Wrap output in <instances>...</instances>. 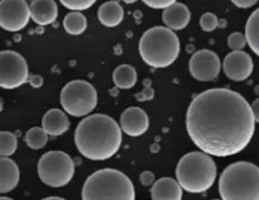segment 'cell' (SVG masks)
Wrapping results in <instances>:
<instances>
[{"instance_id":"cell-1","label":"cell","mask_w":259,"mask_h":200,"mask_svg":"<svg viewBox=\"0 0 259 200\" xmlns=\"http://www.w3.org/2000/svg\"><path fill=\"white\" fill-rule=\"evenodd\" d=\"M191 141L202 152L228 157L242 152L253 138L252 105L229 89H209L195 96L186 114Z\"/></svg>"},{"instance_id":"cell-2","label":"cell","mask_w":259,"mask_h":200,"mask_svg":"<svg viewBox=\"0 0 259 200\" xmlns=\"http://www.w3.org/2000/svg\"><path fill=\"white\" fill-rule=\"evenodd\" d=\"M78 152L93 161L113 157L121 146V127L106 114H93L80 122L75 131Z\"/></svg>"},{"instance_id":"cell-3","label":"cell","mask_w":259,"mask_h":200,"mask_svg":"<svg viewBox=\"0 0 259 200\" xmlns=\"http://www.w3.org/2000/svg\"><path fill=\"white\" fill-rule=\"evenodd\" d=\"M181 52L176 33L168 27H153L146 30L139 41V53L144 62L154 68L172 65Z\"/></svg>"},{"instance_id":"cell-4","label":"cell","mask_w":259,"mask_h":200,"mask_svg":"<svg viewBox=\"0 0 259 200\" xmlns=\"http://www.w3.org/2000/svg\"><path fill=\"white\" fill-rule=\"evenodd\" d=\"M219 194L223 200H259V167L245 161L228 166L219 179Z\"/></svg>"},{"instance_id":"cell-5","label":"cell","mask_w":259,"mask_h":200,"mask_svg":"<svg viewBox=\"0 0 259 200\" xmlns=\"http://www.w3.org/2000/svg\"><path fill=\"white\" fill-rule=\"evenodd\" d=\"M81 195L83 200H134L136 189L125 174L103 169L86 179Z\"/></svg>"},{"instance_id":"cell-6","label":"cell","mask_w":259,"mask_h":200,"mask_svg":"<svg viewBox=\"0 0 259 200\" xmlns=\"http://www.w3.org/2000/svg\"><path fill=\"white\" fill-rule=\"evenodd\" d=\"M176 177L186 191L194 194L205 192L217 180V165L211 156L205 152H189L179 161Z\"/></svg>"},{"instance_id":"cell-7","label":"cell","mask_w":259,"mask_h":200,"mask_svg":"<svg viewBox=\"0 0 259 200\" xmlns=\"http://www.w3.org/2000/svg\"><path fill=\"white\" fill-rule=\"evenodd\" d=\"M37 170L43 184L51 187H62L72 180L75 165L66 152L50 151L40 157Z\"/></svg>"},{"instance_id":"cell-8","label":"cell","mask_w":259,"mask_h":200,"mask_svg":"<svg viewBox=\"0 0 259 200\" xmlns=\"http://www.w3.org/2000/svg\"><path fill=\"white\" fill-rule=\"evenodd\" d=\"M98 93L90 83L83 80L70 81L61 91V105L72 116H85L95 109Z\"/></svg>"},{"instance_id":"cell-9","label":"cell","mask_w":259,"mask_h":200,"mask_svg":"<svg viewBox=\"0 0 259 200\" xmlns=\"http://www.w3.org/2000/svg\"><path fill=\"white\" fill-rule=\"evenodd\" d=\"M28 65L22 55L14 51L0 52V88L15 89L28 80Z\"/></svg>"},{"instance_id":"cell-10","label":"cell","mask_w":259,"mask_h":200,"mask_svg":"<svg viewBox=\"0 0 259 200\" xmlns=\"http://www.w3.org/2000/svg\"><path fill=\"white\" fill-rule=\"evenodd\" d=\"M30 7L25 0L0 2V27L8 32H19L29 23Z\"/></svg>"},{"instance_id":"cell-11","label":"cell","mask_w":259,"mask_h":200,"mask_svg":"<svg viewBox=\"0 0 259 200\" xmlns=\"http://www.w3.org/2000/svg\"><path fill=\"white\" fill-rule=\"evenodd\" d=\"M222 62L219 56L209 50L197 51L189 62L190 73L199 81H211L219 75Z\"/></svg>"},{"instance_id":"cell-12","label":"cell","mask_w":259,"mask_h":200,"mask_svg":"<svg viewBox=\"0 0 259 200\" xmlns=\"http://www.w3.org/2000/svg\"><path fill=\"white\" fill-rule=\"evenodd\" d=\"M224 73L233 81H244L252 75L253 60L244 51H233L223 63Z\"/></svg>"},{"instance_id":"cell-13","label":"cell","mask_w":259,"mask_h":200,"mask_svg":"<svg viewBox=\"0 0 259 200\" xmlns=\"http://www.w3.org/2000/svg\"><path fill=\"white\" fill-rule=\"evenodd\" d=\"M121 131L131 137H138L146 133L149 127L148 114L138 106L125 109L120 116Z\"/></svg>"},{"instance_id":"cell-14","label":"cell","mask_w":259,"mask_h":200,"mask_svg":"<svg viewBox=\"0 0 259 200\" xmlns=\"http://www.w3.org/2000/svg\"><path fill=\"white\" fill-rule=\"evenodd\" d=\"M162 19H163L164 25L171 28L172 30H181L189 25L191 13H190L189 8L182 3H174L166 9H163Z\"/></svg>"},{"instance_id":"cell-15","label":"cell","mask_w":259,"mask_h":200,"mask_svg":"<svg viewBox=\"0 0 259 200\" xmlns=\"http://www.w3.org/2000/svg\"><path fill=\"white\" fill-rule=\"evenodd\" d=\"M151 197L153 200H181L182 186L172 177H162L152 186Z\"/></svg>"},{"instance_id":"cell-16","label":"cell","mask_w":259,"mask_h":200,"mask_svg":"<svg viewBox=\"0 0 259 200\" xmlns=\"http://www.w3.org/2000/svg\"><path fill=\"white\" fill-rule=\"evenodd\" d=\"M58 14L55 0H33L30 4V18L38 25L52 24Z\"/></svg>"},{"instance_id":"cell-17","label":"cell","mask_w":259,"mask_h":200,"mask_svg":"<svg viewBox=\"0 0 259 200\" xmlns=\"http://www.w3.org/2000/svg\"><path fill=\"white\" fill-rule=\"evenodd\" d=\"M19 167L9 157L0 156V194L14 190L19 182Z\"/></svg>"},{"instance_id":"cell-18","label":"cell","mask_w":259,"mask_h":200,"mask_svg":"<svg viewBox=\"0 0 259 200\" xmlns=\"http://www.w3.org/2000/svg\"><path fill=\"white\" fill-rule=\"evenodd\" d=\"M42 127L50 136H61L70 128V121L65 111L51 109L43 115Z\"/></svg>"},{"instance_id":"cell-19","label":"cell","mask_w":259,"mask_h":200,"mask_svg":"<svg viewBox=\"0 0 259 200\" xmlns=\"http://www.w3.org/2000/svg\"><path fill=\"white\" fill-rule=\"evenodd\" d=\"M98 18L105 27L113 28L120 24L124 19V10L116 2H106L99 8Z\"/></svg>"},{"instance_id":"cell-20","label":"cell","mask_w":259,"mask_h":200,"mask_svg":"<svg viewBox=\"0 0 259 200\" xmlns=\"http://www.w3.org/2000/svg\"><path fill=\"white\" fill-rule=\"evenodd\" d=\"M114 84L119 89H131L137 83V71L131 65H120L113 72Z\"/></svg>"},{"instance_id":"cell-21","label":"cell","mask_w":259,"mask_h":200,"mask_svg":"<svg viewBox=\"0 0 259 200\" xmlns=\"http://www.w3.org/2000/svg\"><path fill=\"white\" fill-rule=\"evenodd\" d=\"M245 37L250 50L259 56V8L248 18L245 24Z\"/></svg>"},{"instance_id":"cell-22","label":"cell","mask_w":259,"mask_h":200,"mask_svg":"<svg viewBox=\"0 0 259 200\" xmlns=\"http://www.w3.org/2000/svg\"><path fill=\"white\" fill-rule=\"evenodd\" d=\"M86 27H88V20H86L85 15L78 10H72L63 19V28L68 34H82L86 30Z\"/></svg>"},{"instance_id":"cell-23","label":"cell","mask_w":259,"mask_h":200,"mask_svg":"<svg viewBox=\"0 0 259 200\" xmlns=\"http://www.w3.org/2000/svg\"><path fill=\"white\" fill-rule=\"evenodd\" d=\"M48 133L43 129V127H33L25 133V143L33 149H40L47 144Z\"/></svg>"},{"instance_id":"cell-24","label":"cell","mask_w":259,"mask_h":200,"mask_svg":"<svg viewBox=\"0 0 259 200\" xmlns=\"http://www.w3.org/2000/svg\"><path fill=\"white\" fill-rule=\"evenodd\" d=\"M17 137L12 132H0V156L9 157L17 151Z\"/></svg>"},{"instance_id":"cell-25","label":"cell","mask_w":259,"mask_h":200,"mask_svg":"<svg viewBox=\"0 0 259 200\" xmlns=\"http://www.w3.org/2000/svg\"><path fill=\"white\" fill-rule=\"evenodd\" d=\"M61 4L70 10H86L90 7H93L96 3V0H60Z\"/></svg>"},{"instance_id":"cell-26","label":"cell","mask_w":259,"mask_h":200,"mask_svg":"<svg viewBox=\"0 0 259 200\" xmlns=\"http://www.w3.org/2000/svg\"><path fill=\"white\" fill-rule=\"evenodd\" d=\"M247 45V37H245V34H243V33L240 32L232 33V34L228 37V46H229L230 50L233 51L243 50Z\"/></svg>"},{"instance_id":"cell-27","label":"cell","mask_w":259,"mask_h":200,"mask_svg":"<svg viewBox=\"0 0 259 200\" xmlns=\"http://www.w3.org/2000/svg\"><path fill=\"white\" fill-rule=\"evenodd\" d=\"M218 24H219L218 17L212 13H205L200 18V27L205 32H212V30L217 29Z\"/></svg>"},{"instance_id":"cell-28","label":"cell","mask_w":259,"mask_h":200,"mask_svg":"<svg viewBox=\"0 0 259 200\" xmlns=\"http://www.w3.org/2000/svg\"><path fill=\"white\" fill-rule=\"evenodd\" d=\"M142 2L153 9H166L167 7L176 3V0H142Z\"/></svg>"},{"instance_id":"cell-29","label":"cell","mask_w":259,"mask_h":200,"mask_svg":"<svg viewBox=\"0 0 259 200\" xmlns=\"http://www.w3.org/2000/svg\"><path fill=\"white\" fill-rule=\"evenodd\" d=\"M233 4L238 8H242V9H247V8L253 7L258 3V0H232Z\"/></svg>"},{"instance_id":"cell-30","label":"cell","mask_w":259,"mask_h":200,"mask_svg":"<svg viewBox=\"0 0 259 200\" xmlns=\"http://www.w3.org/2000/svg\"><path fill=\"white\" fill-rule=\"evenodd\" d=\"M154 175L149 171H144L143 174L141 175V182L144 185V186H149V185L153 184Z\"/></svg>"},{"instance_id":"cell-31","label":"cell","mask_w":259,"mask_h":200,"mask_svg":"<svg viewBox=\"0 0 259 200\" xmlns=\"http://www.w3.org/2000/svg\"><path fill=\"white\" fill-rule=\"evenodd\" d=\"M252 110H253V115H254V119L257 123H259V99L253 101L252 104Z\"/></svg>"},{"instance_id":"cell-32","label":"cell","mask_w":259,"mask_h":200,"mask_svg":"<svg viewBox=\"0 0 259 200\" xmlns=\"http://www.w3.org/2000/svg\"><path fill=\"white\" fill-rule=\"evenodd\" d=\"M124 3H126V4H133V3H136L137 0H123Z\"/></svg>"},{"instance_id":"cell-33","label":"cell","mask_w":259,"mask_h":200,"mask_svg":"<svg viewBox=\"0 0 259 200\" xmlns=\"http://www.w3.org/2000/svg\"><path fill=\"white\" fill-rule=\"evenodd\" d=\"M0 200H9V197H7V196H0Z\"/></svg>"}]
</instances>
